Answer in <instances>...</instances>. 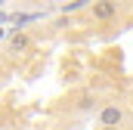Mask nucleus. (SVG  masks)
I'll return each instance as SVG.
<instances>
[{"label": "nucleus", "mask_w": 133, "mask_h": 130, "mask_svg": "<svg viewBox=\"0 0 133 130\" xmlns=\"http://www.w3.org/2000/svg\"><path fill=\"white\" fill-rule=\"evenodd\" d=\"M99 127H121L124 124V108L118 105V102H108V105H102L99 108Z\"/></svg>", "instance_id": "1"}, {"label": "nucleus", "mask_w": 133, "mask_h": 130, "mask_svg": "<svg viewBox=\"0 0 133 130\" xmlns=\"http://www.w3.org/2000/svg\"><path fill=\"white\" fill-rule=\"evenodd\" d=\"M118 16V3H93V19H99V22H108V19H115Z\"/></svg>", "instance_id": "2"}, {"label": "nucleus", "mask_w": 133, "mask_h": 130, "mask_svg": "<svg viewBox=\"0 0 133 130\" xmlns=\"http://www.w3.org/2000/svg\"><path fill=\"white\" fill-rule=\"evenodd\" d=\"M28 47H31V37H28V34H12V37H9V50H12V53H22V50H28Z\"/></svg>", "instance_id": "3"}, {"label": "nucleus", "mask_w": 133, "mask_h": 130, "mask_svg": "<svg viewBox=\"0 0 133 130\" xmlns=\"http://www.w3.org/2000/svg\"><path fill=\"white\" fill-rule=\"evenodd\" d=\"M81 6H84V0H77V3H65L62 12H74V9H81Z\"/></svg>", "instance_id": "4"}, {"label": "nucleus", "mask_w": 133, "mask_h": 130, "mask_svg": "<svg viewBox=\"0 0 133 130\" xmlns=\"http://www.w3.org/2000/svg\"><path fill=\"white\" fill-rule=\"evenodd\" d=\"M99 130H121V127H99Z\"/></svg>", "instance_id": "5"}]
</instances>
